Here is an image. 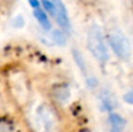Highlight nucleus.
<instances>
[{"mask_svg":"<svg viewBox=\"0 0 133 132\" xmlns=\"http://www.w3.org/2000/svg\"><path fill=\"white\" fill-rule=\"evenodd\" d=\"M88 47L91 54L99 61L106 62L109 60V48L104 33L98 25H92L88 30Z\"/></svg>","mask_w":133,"mask_h":132,"instance_id":"nucleus-1","label":"nucleus"},{"mask_svg":"<svg viewBox=\"0 0 133 132\" xmlns=\"http://www.w3.org/2000/svg\"><path fill=\"white\" fill-rule=\"evenodd\" d=\"M109 43L120 60H129L131 57V43L123 32L118 29L111 30L109 34Z\"/></svg>","mask_w":133,"mask_h":132,"instance_id":"nucleus-2","label":"nucleus"},{"mask_svg":"<svg viewBox=\"0 0 133 132\" xmlns=\"http://www.w3.org/2000/svg\"><path fill=\"white\" fill-rule=\"evenodd\" d=\"M54 4V16L56 19V22L58 23L61 28L68 30L70 28V22H69L68 12L62 2V0H51Z\"/></svg>","mask_w":133,"mask_h":132,"instance_id":"nucleus-3","label":"nucleus"},{"mask_svg":"<svg viewBox=\"0 0 133 132\" xmlns=\"http://www.w3.org/2000/svg\"><path fill=\"white\" fill-rule=\"evenodd\" d=\"M34 15H35V18H36V20L39 21V23L44 28V29H46V30L50 29V21H49L47 14L44 13L41 8H36V9H35V11H34Z\"/></svg>","mask_w":133,"mask_h":132,"instance_id":"nucleus-4","label":"nucleus"},{"mask_svg":"<svg viewBox=\"0 0 133 132\" xmlns=\"http://www.w3.org/2000/svg\"><path fill=\"white\" fill-rule=\"evenodd\" d=\"M110 122L112 129H117V130H123V128L125 126V121L119 116V115L112 114L110 117Z\"/></svg>","mask_w":133,"mask_h":132,"instance_id":"nucleus-5","label":"nucleus"},{"mask_svg":"<svg viewBox=\"0 0 133 132\" xmlns=\"http://www.w3.org/2000/svg\"><path fill=\"white\" fill-rule=\"evenodd\" d=\"M53 39L55 40V42L57 44H60V46H63L66 41L65 34L62 32V30H58V29L53 30Z\"/></svg>","mask_w":133,"mask_h":132,"instance_id":"nucleus-6","label":"nucleus"},{"mask_svg":"<svg viewBox=\"0 0 133 132\" xmlns=\"http://www.w3.org/2000/svg\"><path fill=\"white\" fill-rule=\"evenodd\" d=\"M41 2H42V5H43L44 9H46L49 14L54 15V4H53V1H51V0H41Z\"/></svg>","mask_w":133,"mask_h":132,"instance_id":"nucleus-7","label":"nucleus"},{"mask_svg":"<svg viewBox=\"0 0 133 132\" xmlns=\"http://www.w3.org/2000/svg\"><path fill=\"white\" fill-rule=\"evenodd\" d=\"M29 4L32 5V6H34V7H37V6H39V2H37L36 0H29Z\"/></svg>","mask_w":133,"mask_h":132,"instance_id":"nucleus-8","label":"nucleus"},{"mask_svg":"<svg viewBox=\"0 0 133 132\" xmlns=\"http://www.w3.org/2000/svg\"><path fill=\"white\" fill-rule=\"evenodd\" d=\"M111 132H122V130H117V129H112Z\"/></svg>","mask_w":133,"mask_h":132,"instance_id":"nucleus-9","label":"nucleus"}]
</instances>
